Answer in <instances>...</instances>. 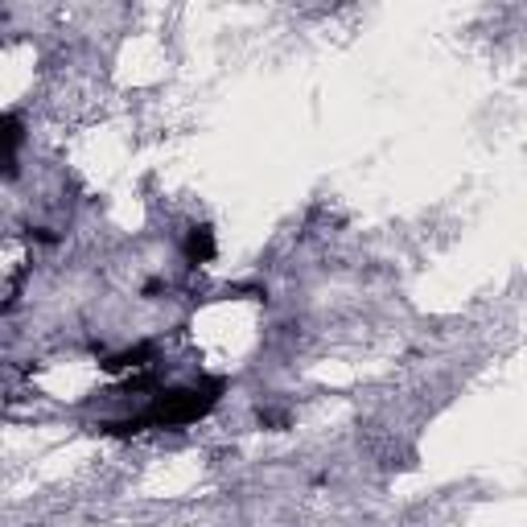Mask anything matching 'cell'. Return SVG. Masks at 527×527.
<instances>
[{
	"label": "cell",
	"mask_w": 527,
	"mask_h": 527,
	"mask_svg": "<svg viewBox=\"0 0 527 527\" xmlns=\"http://www.w3.org/2000/svg\"><path fill=\"white\" fill-rule=\"evenodd\" d=\"M29 239H33V243H42V248H54V243H58V235H54L50 227H33Z\"/></svg>",
	"instance_id": "cell-6"
},
{
	"label": "cell",
	"mask_w": 527,
	"mask_h": 527,
	"mask_svg": "<svg viewBox=\"0 0 527 527\" xmlns=\"http://www.w3.org/2000/svg\"><path fill=\"white\" fill-rule=\"evenodd\" d=\"M21 140H25L21 116L9 112V116H5V173H9V178H17V153H21Z\"/></svg>",
	"instance_id": "cell-4"
},
{
	"label": "cell",
	"mask_w": 527,
	"mask_h": 527,
	"mask_svg": "<svg viewBox=\"0 0 527 527\" xmlns=\"http://www.w3.org/2000/svg\"><path fill=\"white\" fill-rule=\"evenodd\" d=\"M260 425H268V429H285V425H289V416H285V412H272V408H260Z\"/></svg>",
	"instance_id": "cell-5"
},
{
	"label": "cell",
	"mask_w": 527,
	"mask_h": 527,
	"mask_svg": "<svg viewBox=\"0 0 527 527\" xmlns=\"http://www.w3.org/2000/svg\"><path fill=\"white\" fill-rule=\"evenodd\" d=\"M157 359V346L153 342H136L128 350H116V355L108 359H99V371H108V375H124V371H149Z\"/></svg>",
	"instance_id": "cell-2"
},
{
	"label": "cell",
	"mask_w": 527,
	"mask_h": 527,
	"mask_svg": "<svg viewBox=\"0 0 527 527\" xmlns=\"http://www.w3.org/2000/svg\"><path fill=\"white\" fill-rule=\"evenodd\" d=\"M215 252H219V239H215V227H206V223H198V227H190L186 231V239H182V256H186V264H210L215 260Z\"/></svg>",
	"instance_id": "cell-3"
},
{
	"label": "cell",
	"mask_w": 527,
	"mask_h": 527,
	"mask_svg": "<svg viewBox=\"0 0 527 527\" xmlns=\"http://www.w3.org/2000/svg\"><path fill=\"white\" fill-rule=\"evenodd\" d=\"M223 392H227L223 375H198L194 383H186V388L157 392L145 412H136L128 420H108V425H99V429L108 437H136L145 429H182V425H194V420L215 412Z\"/></svg>",
	"instance_id": "cell-1"
}]
</instances>
